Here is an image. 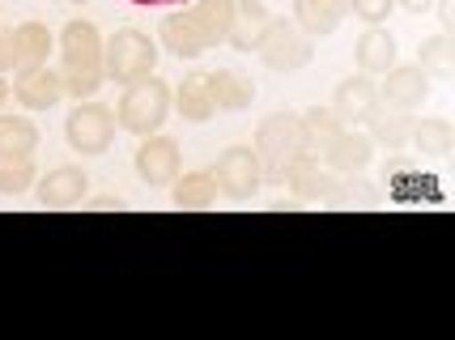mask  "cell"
<instances>
[{
    "label": "cell",
    "mask_w": 455,
    "mask_h": 340,
    "mask_svg": "<svg viewBox=\"0 0 455 340\" xmlns=\"http://www.w3.org/2000/svg\"><path fill=\"white\" fill-rule=\"evenodd\" d=\"M354 60H357V68H362L366 77H383V73L400 60V47H396V39H392L383 26H371V30L357 39Z\"/></svg>",
    "instance_id": "obj_18"
},
{
    "label": "cell",
    "mask_w": 455,
    "mask_h": 340,
    "mask_svg": "<svg viewBox=\"0 0 455 340\" xmlns=\"http://www.w3.org/2000/svg\"><path fill=\"white\" fill-rule=\"evenodd\" d=\"M345 123L332 115V107H307L302 111V132H307V149L311 154H323V145L337 137Z\"/></svg>",
    "instance_id": "obj_27"
},
{
    "label": "cell",
    "mask_w": 455,
    "mask_h": 340,
    "mask_svg": "<svg viewBox=\"0 0 455 340\" xmlns=\"http://www.w3.org/2000/svg\"><path fill=\"white\" fill-rule=\"evenodd\" d=\"M332 115H337L345 128H366V123L375 120V111L383 107L379 102V85L375 77H366V73H357V77H345L332 90Z\"/></svg>",
    "instance_id": "obj_10"
},
{
    "label": "cell",
    "mask_w": 455,
    "mask_h": 340,
    "mask_svg": "<svg viewBox=\"0 0 455 340\" xmlns=\"http://www.w3.org/2000/svg\"><path fill=\"white\" fill-rule=\"evenodd\" d=\"M230 9H235V0H188V4H175L158 26L162 47L171 56H179V60H196L204 51L221 47L226 35H230Z\"/></svg>",
    "instance_id": "obj_1"
},
{
    "label": "cell",
    "mask_w": 455,
    "mask_h": 340,
    "mask_svg": "<svg viewBox=\"0 0 455 340\" xmlns=\"http://www.w3.org/2000/svg\"><path fill=\"white\" fill-rule=\"evenodd\" d=\"M85 192H90V179H85L81 166H56L39 183V204H47V209H73V204H81Z\"/></svg>",
    "instance_id": "obj_17"
},
{
    "label": "cell",
    "mask_w": 455,
    "mask_h": 340,
    "mask_svg": "<svg viewBox=\"0 0 455 340\" xmlns=\"http://www.w3.org/2000/svg\"><path fill=\"white\" fill-rule=\"evenodd\" d=\"M18 68V47H13V30L0 35V73H13Z\"/></svg>",
    "instance_id": "obj_30"
},
{
    "label": "cell",
    "mask_w": 455,
    "mask_h": 340,
    "mask_svg": "<svg viewBox=\"0 0 455 340\" xmlns=\"http://www.w3.org/2000/svg\"><path fill=\"white\" fill-rule=\"evenodd\" d=\"M179 166H183V154H179V140L175 137H145L137 149V175L140 183L149 187H171L179 179Z\"/></svg>",
    "instance_id": "obj_11"
},
{
    "label": "cell",
    "mask_w": 455,
    "mask_h": 340,
    "mask_svg": "<svg viewBox=\"0 0 455 340\" xmlns=\"http://www.w3.org/2000/svg\"><path fill=\"white\" fill-rule=\"evenodd\" d=\"M392 9H396V0H349V13L366 26H383L392 18Z\"/></svg>",
    "instance_id": "obj_29"
},
{
    "label": "cell",
    "mask_w": 455,
    "mask_h": 340,
    "mask_svg": "<svg viewBox=\"0 0 455 340\" xmlns=\"http://www.w3.org/2000/svg\"><path fill=\"white\" fill-rule=\"evenodd\" d=\"M4 102H9V81H4V73H0V111H4Z\"/></svg>",
    "instance_id": "obj_34"
},
{
    "label": "cell",
    "mask_w": 455,
    "mask_h": 340,
    "mask_svg": "<svg viewBox=\"0 0 455 340\" xmlns=\"http://www.w3.org/2000/svg\"><path fill=\"white\" fill-rule=\"evenodd\" d=\"M13 99L26 107V111H52L60 99H64V77H60L56 68H18V77H13Z\"/></svg>",
    "instance_id": "obj_14"
},
{
    "label": "cell",
    "mask_w": 455,
    "mask_h": 340,
    "mask_svg": "<svg viewBox=\"0 0 455 340\" xmlns=\"http://www.w3.org/2000/svg\"><path fill=\"white\" fill-rule=\"evenodd\" d=\"M268 4L264 0H235V9H230V35L226 43L235 47V51H256L259 35H264V26H268Z\"/></svg>",
    "instance_id": "obj_16"
},
{
    "label": "cell",
    "mask_w": 455,
    "mask_h": 340,
    "mask_svg": "<svg viewBox=\"0 0 455 340\" xmlns=\"http://www.w3.org/2000/svg\"><path fill=\"white\" fill-rule=\"evenodd\" d=\"M175 107L188 123H209L218 115V102H213V90H209V73H188L175 90Z\"/></svg>",
    "instance_id": "obj_19"
},
{
    "label": "cell",
    "mask_w": 455,
    "mask_h": 340,
    "mask_svg": "<svg viewBox=\"0 0 455 340\" xmlns=\"http://www.w3.org/2000/svg\"><path fill=\"white\" fill-rule=\"evenodd\" d=\"M426 154V158H451L455 149V128L447 120H417L413 123V137H409Z\"/></svg>",
    "instance_id": "obj_24"
},
{
    "label": "cell",
    "mask_w": 455,
    "mask_h": 340,
    "mask_svg": "<svg viewBox=\"0 0 455 340\" xmlns=\"http://www.w3.org/2000/svg\"><path fill=\"white\" fill-rule=\"evenodd\" d=\"M396 4L404 13H430V9H435V0H396Z\"/></svg>",
    "instance_id": "obj_31"
},
{
    "label": "cell",
    "mask_w": 455,
    "mask_h": 340,
    "mask_svg": "<svg viewBox=\"0 0 455 340\" xmlns=\"http://www.w3.org/2000/svg\"><path fill=\"white\" fill-rule=\"evenodd\" d=\"M73 4H85V0H73Z\"/></svg>",
    "instance_id": "obj_35"
},
{
    "label": "cell",
    "mask_w": 455,
    "mask_h": 340,
    "mask_svg": "<svg viewBox=\"0 0 455 340\" xmlns=\"http://www.w3.org/2000/svg\"><path fill=\"white\" fill-rule=\"evenodd\" d=\"M209 175H213L221 196H230V201H251L264 187V166H259L251 145H230Z\"/></svg>",
    "instance_id": "obj_8"
},
{
    "label": "cell",
    "mask_w": 455,
    "mask_h": 340,
    "mask_svg": "<svg viewBox=\"0 0 455 340\" xmlns=\"http://www.w3.org/2000/svg\"><path fill=\"white\" fill-rule=\"evenodd\" d=\"M281 183L294 192L298 201H345V196H349V183H340L337 175L319 162V154H302V158H294L290 166H285Z\"/></svg>",
    "instance_id": "obj_9"
},
{
    "label": "cell",
    "mask_w": 455,
    "mask_h": 340,
    "mask_svg": "<svg viewBox=\"0 0 455 340\" xmlns=\"http://www.w3.org/2000/svg\"><path fill=\"white\" fill-rule=\"evenodd\" d=\"M154 68H158V47L145 30L128 26V30H116L111 39H102V73H107V81L132 85V81L149 77Z\"/></svg>",
    "instance_id": "obj_5"
},
{
    "label": "cell",
    "mask_w": 455,
    "mask_h": 340,
    "mask_svg": "<svg viewBox=\"0 0 455 340\" xmlns=\"http://www.w3.org/2000/svg\"><path fill=\"white\" fill-rule=\"evenodd\" d=\"M413 123H417L413 111H392V107L383 111V107H379L375 120L366 123V128H371V140H375V145H383V149H404L409 137H413Z\"/></svg>",
    "instance_id": "obj_21"
},
{
    "label": "cell",
    "mask_w": 455,
    "mask_h": 340,
    "mask_svg": "<svg viewBox=\"0 0 455 340\" xmlns=\"http://www.w3.org/2000/svg\"><path fill=\"white\" fill-rule=\"evenodd\" d=\"M175 204L179 209H209L218 204V183L209 170H188L183 179H175Z\"/></svg>",
    "instance_id": "obj_25"
},
{
    "label": "cell",
    "mask_w": 455,
    "mask_h": 340,
    "mask_svg": "<svg viewBox=\"0 0 455 340\" xmlns=\"http://www.w3.org/2000/svg\"><path fill=\"white\" fill-rule=\"evenodd\" d=\"M35 183V162L21 154H0V196H21Z\"/></svg>",
    "instance_id": "obj_28"
},
{
    "label": "cell",
    "mask_w": 455,
    "mask_h": 340,
    "mask_svg": "<svg viewBox=\"0 0 455 340\" xmlns=\"http://www.w3.org/2000/svg\"><path fill=\"white\" fill-rule=\"evenodd\" d=\"M60 56H64V68H60V77H64V94L68 99H94L102 90V35L94 21H68L64 26V35H60Z\"/></svg>",
    "instance_id": "obj_2"
},
{
    "label": "cell",
    "mask_w": 455,
    "mask_h": 340,
    "mask_svg": "<svg viewBox=\"0 0 455 340\" xmlns=\"http://www.w3.org/2000/svg\"><path fill=\"white\" fill-rule=\"evenodd\" d=\"M171 107H175L171 85L149 73V77L124 85V99H119V107H116V123L124 132H132V137H154L162 123H166Z\"/></svg>",
    "instance_id": "obj_3"
},
{
    "label": "cell",
    "mask_w": 455,
    "mask_h": 340,
    "mask_svg": "<svg viewBox=\"0 0 455 340\" xmlns=\"http://www.w3.org/2000/svg\"><path fill=\"white\" fill-rule=\"evenodd\" d=\"M430 94V77L417 68V64H392L383 73V85H379V102H387L392 111H417Z\"/></svg>",
    "instance_id": "obj_13"
},
{
    "label": "cell",
    "mask_w": 455,
    "mask_h": 340,
    "mask_svg": "<svg viewBox=\"0 0 455 340\" xmlns=\"http://www.w3.org/2000/svg\"><path fill=\"white\" fill-rule=\"evenodd\" d=\"M128 4H140V9H175V4H188V0H128Z\"/></svg>",
    "instance_id": "obj_32"
},
{
    "label": "cell",
    "mask_w": 455,
    "mask_h": 340,
    "mask_svg": "<svg viewBox=\"0 0 455 340\" xmlns=\"http://www.w3.org/2000/svg\"><path fill=\"white\" fill-rule=\"evenodd\" d=\"M209 90H213L218 111H247L251 99H256V85L247 77H238V73H230V68H213L209 73Z\"/></svg>",
    "instance_id": "obj_20"
},
{
    "label": "cell",
    "mask_w": 455,
    "mask_h": 340,
    "mask_svg": "<svg viewBox=\"0 0 455 340\" xmlns=\"http://www.w3.org/2000/svg\"><path fill=\"white\" fill-rule=\"evenodd\" d=\"M349 18V0H294V21L307 39H328Z\"/></svg>",
    "instance_id": "obj_15"
},
{
    "label": "cell",
    "mask_w": 455,
    "mask_h": 340,
    "mask_svg": "<svg viewBox=\"0 0 455 340\" xmlns=\"http://www.w3.org/2000/svg\"><path fill=\"white\" fill-rule=\"evenodd\" d=\"M64 140L85 154V158H99L111 149V140H116V115L102 107V102H90L81 99L73 111H68V120H64Z\"/></svg>",
    "instance_id": "obj_7"
},
{
    "label": "cell",
    "mask_w": 455,
    "mask_h": 340,
    "mask_svg": "<svg viewBox=\"0 0 455 340\" xmlns=\"http://www.w3.org/2000/svg\"><path fill=\"white\" fill-rule=\"evenodd\" d=\"M39 145V128L26 115H0V154H21L30 158Z\"/></svg>",
    "instance_id": "obj_26"
},
{
    "label": "cell",
    "mask_w": 455,
    "mask_h": 340,
    "mask_svg": "<svg viewBox=\"0 0 455 340\" xmlns=\"http://www.w3.org/2000/svg\"><path fill=\"white\" fill-rule=\"evenodd\" d=\"M417 68H421L430 81H451L455 77V39L451 35H435V39L421 43Z\"/></svg>",
    "instance_id": "obj_22"
},
{
    "label": "cell",
    "mask_w": 455,
    "mask_h": 340,
    "mask_svg": "<svg viewBox=\"0 0 455 340\" xmlns=\"http://www.w3.org/2000/svg\"><path fill=\"white\" fill-rule=\"evenodd\" d=\"M13 47H18V68L47 64V56H52V30L43 21H21L13 30Z\"/></svg>",
    "instance_id": "obj_23"
},
{
    "label": "cell",
    "mask_w": 455,
    "mask_h": 340,
    "mask_svg": "<svg viewBox=\"0 0 455 340\" xmlns=\"http://www.w3.org/2000/svg\"><path fill=\"white\" fill-rule=\"evenodd\" d=\"M375 158V140L371 132H362V128H340L337 137L323 145V154L319 162L332 170V175H357V170H366Z\"/></svg>",
    "instance_id": "obj_12"
},
{
    "label": "cell",
    "mask_w": 455,
    "mask_h": 340,
    "mask_svg": "<svg viewBox=\"0 0 455 340\" xmlns=\"http://www.w3.org/2000/svg\"><path fill=\"white\" fill-rule=\"evenodd\" d=\"M256 56L268 64L273 73H298V68L311 64L315 43L298 30L294 18H268V26H264V35H259V43H256Z\"/></svg>",
    "instance_id": "obj_6"
},
{
    "label": "cell",
    "mask_w": 455,
    "mask_h": 340,
    "mask_svg": "<svg viewBox=\"0 0 455 340\" xmlns=\"http://www.w3.org/2000/svg\"><path fill=\"white\" fill-rule=\"evenodd\" d=\"M119 204H124L119 196H99V201H94V209H119Z\"/></svg>",
    "instance_id": "obj_33"
},
{
    "label": "cell",
    "mask_w": 455,
    "mask_h": 340,
    "mask_svg": "<svg viewBox=\"0 0 455 340\" xmlns=\"http://www.w3.org/2000/svg\"><path fill=\"white\" fill-rule=\"evenodd\" d=\"M256 158L264 166V183H281L285 175V166L302 154H311L307 149V132H302V115L294 111H277V115H268V120L256 128Z\"/></svg>",
    "instance_id": "obj_4"
}]
</instances>
